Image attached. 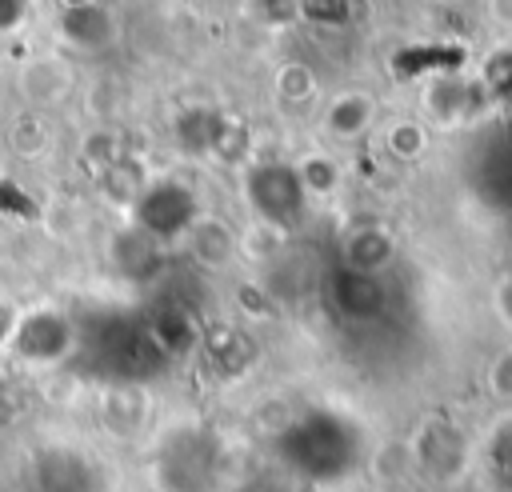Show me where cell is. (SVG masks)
Returning a JSON list of instances; mask_svg holds the SVG:
<instances>
[{
  "label": "cell",
  "mask_w": 512,
  "mask_h": 492,
  "mask_svg": "<svg viewBox=\"0 0 512 492\" xmlns=\"http://www.w3.org/2000/svg\"><path fill=\"white\" fill-rule=\"evenodd\" d=\"M60 32H64V40H68L72 48H80V52H100V48L116 36V24H112V12H108L104 4L88 0V4L64 8Z\"/></svg>",
  "instance_id": "cell-1"
},
{
  "label": "cell",
  "mask_w": 512,
  "mask_h": 492,
  "mask_svg": "<svg viewBox=\"0 0 512 492\" xmlns=\"http://www.w3.org/2000/svg\"><path fill=\"white\" fill-rule=\"evenodd\" d=\"M372 116H376L372 96H364V92H340L328 104V112H324V128L336 140H356V136H364L372 128Z\"/></svg>",
  "instance_id": "cell-2"
},
{
  "label": "cell",
  "mask_w": 512,
  "mask_h": 492,
  "mask_svg": "<svg viewBox=\"0 0 512 492\" xmlns=\"http://www.w3.org/2000/svg\"><path fill=\"white\" fill-rule=\"evenodd\" d=\"M296 176H300L304 192H328V188L340 180V168H336V160H328V156H312V160L300 164Z\"/></svg>",
  "instance_id": "cell-3"
},
{
  "label": "cell",
  "mask_w": 512,
  "mask_h": 492,
  "mask_svg": "<svg viewBox=\"0 0 512 492\" xmlns=\"http://www.w3.org/2000/svg\"><path fill=\"white\" fill-rule=\"evenodd\" d=\"M488 384H492L496 396H508V400H512V348L500 352V356L492 360V368H488Z\"/></svg>",
  "instance_id": "cell-4"
},
{
  "label": "cell",
  "mask_w": 512,
  "mask_h": 492,
  "mask_svg": "<svg viewBox=\"0 0 512 492\" xmlns=\"http://www.w3.org/2000/svg\"><path fill=\"white\" fill-rule=\"evenodd\" d=\"M28 8H32V0H0V36L16 32L28 20Z\"/></svg>",
  "instance_id": "cell-5"
},
{
  "label": "cell",
  "mask_w": 512,
  "mask_h": 492,
  "mask_svg": "<svg viewBox=\"0 0 512 492\" xmlns=\"http://www.w3.org/2000/svg\"><path fill=\"white\" fill-rule=\"evenodd\" d=\"M496 304H500V316L512 324V276L500 280V296H496Z\"/></svg>",
  "instance_id": "cell-6"
}]
</instances>
